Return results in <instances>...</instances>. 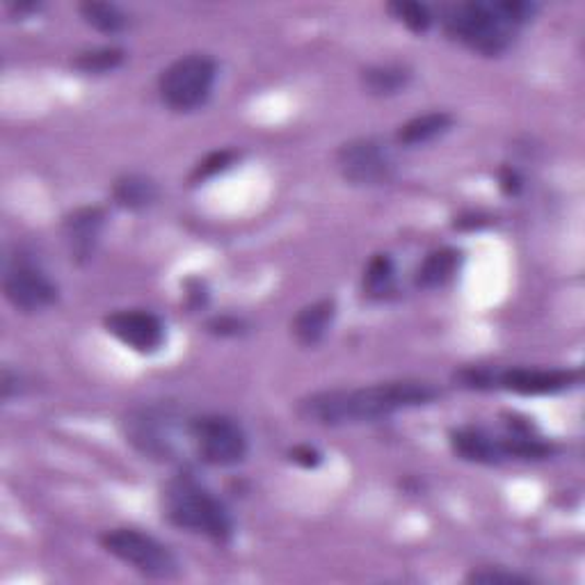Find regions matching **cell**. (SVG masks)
<instances>
[{
    "label": "cell",
    "instance_id": "cell-1",
    "mask_svg": "<svg viewBox=\"0 0 585 585\" xmlns=\"http://www.w3.org/2000/svg\"><path fill=\"white\" fill-rule=\"evenodd\" d=\"M442 392L430 382L396 380L353 392H321L300 403V417L321 426L378 421L405 407L430 405Z\"/></svg>",
    "mask_w": 585,
    "mask_h": 585
},
{
    "label": "cell",
    "instance_id": "cell-2",
    "mask_svg": "<svg viewBox=\"0 0 585 585\" xmlns=\"http://www.w3.org/2000/svg\"><path fill=\"white\" fill-rule=\"evenodd\" d=\"M535 14V5L501 0V3H457L442 12L449 37L469 46L471 51L494 58L505 53L520 28Z\"/></svg>",
    "mask_w": 585,
    "mask_h": 585
},
{
    "label": "cell",
    "instance_id": "cell-3",
    "mask_svg": "<svg viewBox=\"0 0 585 585\" xmlns=\"http://www.w3.org/2000/svg\"><path fill=\"white\" fill-rule=\"evenodd\" d=\"M163 510L175 526L200 533L217 545L229 542L234 535V520L225 503L192 478H177L165 487Z\"/></svg>",
    "mask_w": 585,
    "mask_h": 585
},
{
    "label": "cell",
    "instance_id": "cell-4",
    "mask_svg": "<svg viewBox=\"0 0 585 585\" xmlns=\"http://www.w3.org/2000/svg\"><path fill=\"white\" fill-rule=\"evenodd\" d=\"M217 67L208 56L192 53L169 64L158 81L160 99L175 112L202 108L213 92Z\"/></svg>",
    "mask_w": 585,
    "mask_h": 585
},
{
    "label": "cell",
    "instance_id": "cell-5",
    "mask_svg": "<svg viewBox=\"0 0 585 585\" xmlns=\"http://www.w3.org/2000/svg\"><path fill=\"white\" fill-rule=\"evenodd\" d=\"M104 549L150 578H175L179 560L163 542L135 528H115L102 538Z\"/></svg>",
    "mask_w": 585,
    "mask_h": 585
},
{
    "label": "cell",
    "instance_id": "cell-6",
    "mask_svg": "<svg viewBox=\"0 0 585 585\" xmlns=\"http://www.w3.org/2000/svg\"><path fill=\"white\" fill-rule=\"evenodd\" d=\"M198 455L213 467H234L248 457V437L242 428L229 419L208 414V417L192 419L188 426Z\"/></svg>",
    "mask_w": 585,
    "mask_h": 585
},
{
    "label": "cell",
    "instance_id": "cell-7",
    "mask_svg": "<svg viewBox=\"0 0 585 585\" xmlns=\"http://www.w3.org/2000/svg\"><path fill=\"white\" fill-rule=\"evenodd\" d=\"M341 175L355 186H380L394 175V158L386 146L373 138L350 140L336 154Z\"/></svg>",
    "mask_w": 585,
    "mask_h": 585
},
{
    "label": "cell",
    "instance_id": "cell-8",
    "mask_svg": "<svg viewBox=\"0 0 585 585\" xmlns=\"http://www.w3.org/2000/svg\"><path fill=\"white\" fill-rule=\"evenodd\" d=\"M127 439L144 455L169 459L177 451L175 417L163 407H144L131 411L127 421Z\"/></svg>",
    "mask_w": 585,
    "mask_h": 585
},
{
    "label": "cell",
    "instance_id": "cell-9",
    "mask_svg": "<svg viewBox=\"0 0 585 585\" xmlns=\"http://www.w3.org/2000/svg\"><path fill=\"white\" fill-rule=\"evenodd\" d=\"M108 334L140 355H154L165 346V325L156 313L144 309H121L104 321Z\"/></svg>",
    "mask_w": 585,
    "mask_h": 585
},
{
    "label": "cell",
    "instance_id": "cell-10",
    "mask_svg": "<svg viewBox=\"0 0 585 585\" xmlns=\"http://www.w3.org/2000/svg\"><path fill=\"white\" fill-rule=\"evenodd\" d=\"M3 290L10 305L23 313H37L58 302V286L31 263L8 267Z\"/></svg>",
    "mask_w": 585,
    "mask_h": 585
},
{
    "label": "cell",
    "instance_id": "cell-11",
    "mask_svg": "<svg viewBox=\"0 0 585 585\" xmlns=\"http://www.w3.org/2000/svg\"><path fill=\"white\" fill-rule=\"evenodd\" d=\"M581 382L578 371H545V369H508L494 371V389H505L522 396L558 394Z\"/></svg>",
    "mask_w": 585,
    "mask_h": 585
},
{
    "label": "cell",
    "instance_id": "cell-12",
    "mask_svg": "<svg viewBox=\"0 0 585 585\" xmlns=\"http://www.w3.org/2000/svg\"><path fill=\"white\" fill-rule=\"evenodd\" d=\"M106 213L102 208H79L64 219V236L73 261H87L99 242Z\"/></svg>",
    "mask_w": 585,
    "mask_h": 585
},
{
    "label": "cell",
    "instance_id": "cell-13",
    "mask_svg": "<svg viewBox=\"0 0 585 585\" xmlns=\"http://www.w3.org/2000/svg\"><path fill=\"white\" fill-rule=\"evenodd\" d=\"M451 449L455 455L476 465H499L505 457L501 439L487 434L480 428H459L451 432Z\"/></svg>",
    "mask_w": 585,
    "mask_h": 585
},
{
    "label": "cell",
    "instance_id": "cell-14",
    "mask_svg": "<svg viewBox=\"0 0 585 585\" xmlns=\"http://www.w3.org/2000/svg\"><path fill=\"white\" fill-rule=\"evenodd\" d=\"M336 315V302L334 300H321L305 307L296 319L290 323V332L296 341L305 348L319 346L325 338L327 330L332 327V321Z\"/></svg>",
    "mask_w": 585,
    "mask_h": 585
},
{
    "label": "cell",
    "instance_id": "cell-15",
    "mask_svg": "<svg viewBox=\"0 0 585 585\" xmlns=\"http://www.w3.org/2000/svg\"><path fill=\"white\" fill-rule=\"evenodd\" d=\"M112 200L129 211L150 208L158 200V186L142 175L121 177L112 186Z\"/></svg>",
    "mask_w": 585,
    "mask_h": 585
},
{
    "label": "cell",
    "instance_id": "cell-16",
    "mask_svg": "<svg viewBox=\"0 0 585 585\" xmlns=\"http://www.w3.org/2000/svg\"><path fill=\"white\" fill-rule=\"evenodd\" d=\"M453 127V117L449 112H428L421 117L409 119L396 133L398 144L403 146H417L432 142L434 138L444 135Z\"/></svg>",
    "mask_w": 585,
    "mask_h": 585
},
{
    "label": "cell",
    "instance_id": "cell-17",
    "mask_svg": "<svg viewBox=\"0 0 585 585\" xmlns=\"http://www.w3.org/2000/svg\"><path fill=\"white\" fill-rule=\"evenodd\" d=\"M411 81V71L401 64H378L361 71V85L371 96H394Z\"/></svg>",
    "mask_w": 585,
    "mask_h": 585
},
{
    "label": "cell",
    "instance_id": "cell-18",
    "mask_svg": "<svg viewBox=\"0 0 585 585\" xmlns=\"http://www.w3.org/2000/svg\"><path fill=\"white\" fill-rule=\"evenodd\" d=\"M459 267V252L453 248H442L426 256L417 271V286L439 288L449 284Z\"/></svg>",
    "mask_w": 585,
    "mask_h": 585
},
{
    "label": "cell",
    "instance_id": "cell-19",
    "mask_svg": "<svg viewBox=\"0 0 585 585\" xmlns=\"http://www.w3.org/2000/svg\"><path fill=\"white\" fill-rule=\"evenodd\" d=\"M396 282V267L389 254H375L363 271V292L373 300L386 298L394 290Z\"/></svg>",
    "mask_w": 585,
    "mask_h": 585
},
{
    "label": "cell",
    "instance_id": "cell-20",
    "mask_svg": "<svg viewBox=\"0 0 585 585\" xmlns=\"http://www.w3.org/2000/svg\"><path fill=\"white\" fill-rule=\"evenodd\" d=\"M79 10L85 23L106 35H117L129 26V16L112 3H83Z\"/></svg>",
    "mask_w": 585,
    "mask_h": 585
},
{
    "label": "cell",
    "instance_id": "cell-21",
    "mask_svg": "<svg viewBox=\"0 0 585 585\" xmlns=\"http://www.w3.org/2000/svg\"><path fill=\"white\" fill-rule=\"evenodd\" d=\"M124 58L127 53L121 51V48L106 46V48H94V51L79 53L71 64L73 69H79L83 73H108L124 62Z\"/></svg>",
    "mask_w": 585,
    "mask_h": 585
},
{
    "label": "cell",
    "instance_id": "cell-22",
    "mask_svg": "<svg viewBox=\"0 0 585 585\" xmlns=\"http://www.w3.org/2000/svg\"><path fill=\"white\" fill-rule=\"evenodd\" d=\"M386 12L392 14L396 21H401L405 28H409L411 33H417V35L428 33L432 26V14H430L428 5H423V3L398 0V3H389Z\"/></svg>",
    "mask_w": 585,
    "mask_h": 585
},
{
    "label": "cell",
    "instance_id": "cell-23",
    "mask_svg": "<svg viewBox=\"0 0 585 585\" xmlns=\"http://www.w3.org/2000/svg\"><path fill=\"white\" fill-rule=\"evenodd\" d=\"M236 158H238L236 152H229V150L208 154L198 167H194L192 181H194V183H200V181H204V179H208V177H213V175H217V172H223V169H227L229 165H234Z\"/></svg>",
    "mask_w": 585,
    "mask_h": 585
},
{
    "label": "cell",
    "instance_id": "cell-24",
    "mask_svg": "<svg viewBox=\"0 0 585 585\" xmlns=\"http://www.w3.org/2000/svg\"><path fill=\"white\" fill-rule=\"evenodd\" d=\"M467 581L471 583H487V585H492V583H530V578L526 576H520L515 572H503V570H478V572H471L467 576Z\"/></svg>",
    "mask_w": 585,
    "mask_h": 585
},
{
    "label": "cell",
    "instance_id": "cell-25",
    "mask_svg": "<svg viewBox=\"0 0 585 585\" xmlns=\"http://www.w3.org/2000/svg\"><path fill=\"white\" fill-rule=\"evenodd\" d=\"M290 459L292 462H298V465L307 467V469H313V467H319L321 465V453L311 449V446H296L290 451Z\"/></svg>",
    "mask_w": 585,
    "mask_h": 585
},
{
    "label": "cell",
    "instance_id": "cell-26",
    "mask_svg": "<svg viewBox=\"0 0 585 585\" xmlns=\"http://www.w3.org/2000/svg\"><path fill=\"white\" fill-rule=\"evenodd\" d=\"M242 327H246V325H242V321L227 319V315H225V319H215V321L208 323V332L219 334V336H236V334L242 332Z\"/></svg>",
    "mask_w": 585,
    "mask_h": 585
},
{
    "label": "cell",
    "instance_id": "cell-27",
    "mask_svg": "<svg viewBox=\"0 0 585 585\" xmlns=\"http://www.w3.org/2000/svg\"><path fill=\"white\" fill-rule=\"evenodd\" d=\"M501 188L505 194H517L522 190V177L510 167L501 169Z\"/></svg>",
    "mask_w": 585,
    "mask_h": 585
}]
</instances>
